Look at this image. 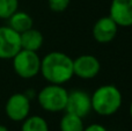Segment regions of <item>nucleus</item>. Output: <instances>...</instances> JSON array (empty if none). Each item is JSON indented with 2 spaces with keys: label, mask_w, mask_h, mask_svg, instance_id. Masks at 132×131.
Masks as SVG:
<instances>
[{
  "label": "nucleus",
  "mask_w": 132,
  "mask_h": 131,
  "mask_svg": "<svg viewBox=\"0 0 132 131\" xmlns=\"http://www.w3.org/2000/svg\"><path fill=\"white\" fill-rule=\"evenodd\" d=\"M48 83L63 85L73 78V59L64 52L52 51L41 59L39 71Z\"/></svg>",
  "instance_id": "nucleus-1"
},
{
  "label": "nucleus",
  "mask_w": 132,
  "mask_h": 131,
  "mask_svg": "<svg viewBox=\"0 0 132 131\" xmlns=\"http://www.w3.org/2000/svg\"><path fill=\"white\" fill-rule=\"evenodd\" d=\"M92 110L101 116H111L119 110L123 102L122 93L115 85H102L90 95Z\"/></svg>",
  "instance_id": "nucleus-2"
},
{
  "label": "nucleus",
  "mask_w": 132,
  "mask_h": 131,
  "mask_svg": "<svg viewBox=\"0 0 132 131\" xmlns=\"http://www.w3.org/2000/svg\"><path fill=\"white\" fill-rule=\"evenodd\" d=\"M68 92L62 85H50L43 87L37 93V101L42 109L50 113L65 110Z\"/></svg>",
  "instance_id": "nucleus-3"
},
{
  "label": "nucleus",
  "mask_w": 132,
  "mask_h": 131,
  "mask_svg": "<svg viewBox=\"0 0 132 131\" xmlns=\"http://www.w3.org/2000/svg\"><path fill=\"white\" fill-rule=\"evenodd\" d=\"M12 60L14 72L22 79H31L41 71V58L36 51L21 49Z\"/></svg>",
  "instance_id": "nucleus-4"
},
{
  "label": "nucleus",
  "mask_w": 132,
  "mask_h": 131,
  "mask_svg": "<svg viewBox=\"0 0 132 131\" xmlns=\"http://www.w3.org/2000/svg\"><path fill=\"white\" fill-rule=\"evenodd\" d=\"M5 113L13 122H22L29 116L30 99L24 93H14L5 103Z\"/></svg>",
  "instance_id": "nucleus-5"
},
{
  "label": "nucleus",
  "mask_w": 132,
  "mask_h": 131,
  "mask_svg": "<svg viewBox=\"0 0 132 131\" xmlns=\"http://www.w3.org/2000/svg\"><path fill=\"white\" fill-rule=\"evenodd\" d=\"M21 50L20 34L9 26L0 27V59H12Z\"/></svg>",
  "instance_id": "nucleus-6"
},
{
  "label": "nucleus",
  "mask_w": 132,
  "mask_h": 131,
  "mask_svg": "<svg viewBox=\"0 0 132 131\" xmlns=\"http://www.w3.org/2000/svg\"><path fill=\"white\" fill-rule=\"evenodd\" d=\"M65 111L77 115L81 118L86 117L92 111L90 95L81 89H74L72 92H68Z\"/></svg>",
  "instance_id": "nucleus-7"
},
{
  "label": "nucleus",
  "mask_w": 132,
  "mask_h": 131,
  "mask_svg": "<svg viewBox=\"0 0 132 131\" xmlns=\"http://www.w3.org/2000/svg\"><path fill=\"white\" fill-rule=\"evenodd\" d=\"M100 60L93 55H81L73 59V73L81 79H93L100 73Z\"/></svg>",
  "instance_id": "nucleus-8"
},
{
  "label": "nucleus",
  "mask_w": 132,
  "mask_h": 131,
  "mask_svg": "<svg viewBox=\"0 0 132 131\" xmlns=\"http://www.w3.org/2000/svg\"><path fill=\"white\" fill-rule=\"evenodd\" d=\"M118 31V26L115 23V21L108 16L100 18L93 27V37L98 43H109L116 37Z\"/></svg>",
  "instance_id": "nucleus-9"
},
{
  "label": "nucleus",
  "mask_w": 132,
  "mask_h": 131,
  "mask_svg": "<svg viewBox=\"0 0 132 131\" xmlns=\"http://www.w3.org/2000/svg\"><path fill=\"white\" fill-rule=\"evenodd\" d=\"M109 16L118 27H131L132 0H111Z\"/></svg>",
  "instance_id": "nucleus-10"
},
{
  "label": "nucleus",
  "mask_w": 132,
  "mask_h": 131,
  "mask_svg": "<svg viewBox=\"0 0 132 131\" xmlns=\"http://www.w3.org/2000/svg\"><path fill=\"white\" fill-rule=\"evenodd\" d=\"M20 41H21V49L30 51H38L42 48L44 42V36L39 30L30 28V29L23 31L20 34Z\"/></svg>",
  "instance_id": "nucleus-11"
},
{
  "label": "nucleus",
  "mask_w": 132,
  "mask_h": 131,
  "mask_svg": "<svg viewBox=\"0 0 132 131\" xmlns=\"http://www.w3.org/2000/svg\"><path fill=\"white\" fill-rule=\"evenodd\" d=\"M8 26L14 29L16 32L22 34L23 31L32 28L34 26V20L28 13L22 11H16L11 18L8 19Z\"/></svg>",
  "instance_id": "nucleus-12"
},
{
  "label": "nucleus",
  "mask_w": 132,
  "mask_h": 131,
  "mask_svg": "<svg viewBox=\"0 0 132 131\" xmlns=\"http://www.w3.org/2000/svg\"><path fill=\"white\" fill-rule=\"evenodd\" d=\"M21 131H49V125L42 116L32 115L22 121Z\"/></svg>",
  "instance_id": "nucleus-13"
},
{
  "label": "nucleus",
  "mask_w": 132,
  "mask_h": 131,
  "mask_svg": "<svg viewBox=\"0 0 132 131\" xmlns=\"http://www.w3.org/2000/svg\"><path fill=\"white\" fill-rule=\"evenodd\" d=\"M59 128L60 131H84L85 129L82 118L70 113H66L62 117Z\"/></svg>",
  "instance_id": "nucleus-14"
},
{
  "label": "nucleus",
  "mask_w": 132,
  "mask_h": 131,
  "mask_svg": "<svg viewBox=\"0 0 132 131\" xmlns=\"http://www.w3.org/2000/svg\"><path fill=\"white\" fill-rule=\"evenodd\" d=\"M19 9V0H0V19L8 20Z\"/></svg>",
  "instance_id": "nucleus-15"
},
{
  "label": "nucleus",
  "mask_w": 132,
  "mask_h": 131,
  "mask_svg": "<svg viewBox=\"0 0 132 131\" xmlns=\"http://www.w3.org/2000/svg\"><path fill=\"white\" fill-rule=\"evenodd\" d=\"M71 0H48V5L50 9L55 13H62L67 9Z\"/></svg>",
  "instance_id": "nucleus-16"
},
{
  "label": "nucleus",
  "mask_w": 132,
  "mask_h": 131,
  "mask_svg": "<svg viewBox=\"0 0 132 131\" xmlns=\"http://www.w3.org/2000/svg\"><path fill=\"white\" fill-rule=\"evenodd\" d=\"M84 131H108V130L101 124H90L87 128H85Z\"/></svg>",
  "instance_id": "nucleus-17"
},
{
  "label": "nucleus",
  "mask_w": 132,
  "mask_h": 131,
  "mask_svg": "<svg viewBox=\"0 0 132 131\" xmlns=\"http://www.w3.org/2000/svg\"><path fill=\"white\" fill-rule=\"evenodd\" d=\"M0 131H9V130H8V128H7V127H5V125L0 124Z\"/></svg>",
  "instance_id": "nucleus-18"
},
{
  "label": "nucleus",
  "mask_w": 132,
  "mask_h": 131,
  "mask_svg": "<svg viewBox=\"0 0 132 131\" xmlns=\"http://www.w3.org/2000/svg\"><path fill=\"white\" fill-rule=\"evenodd\" d=\"M130 116H131V120H132V101L130 103Z\"/></svg>",
  "instance_id": "nucleus-19"
}]
</instances>
